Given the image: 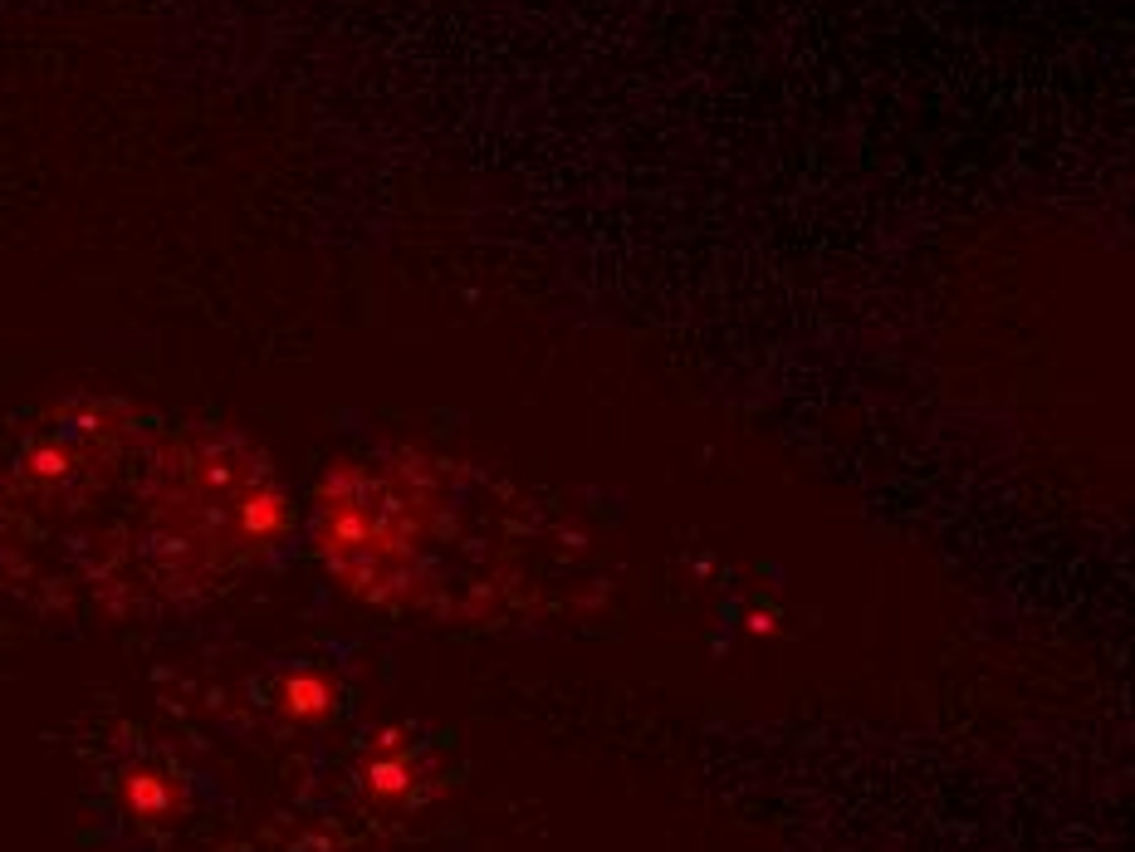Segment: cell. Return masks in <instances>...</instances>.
<instances>
[{
    "mask_svg": "<svg viewBox=\"0 0 1135 852\" xmlns=\"http://www.w3.org/2000/svg\"><path fill=\"white\" fill-rule=\"evenodd\" d=\"M289 710H294V715H323V710H328V686L314 681V676H299V681L289 686Z\"/></svg>",
    "mask_w": 1135,
    "mask_h": 852,
    "instance_id": "7a4b0ae2",
    "label": "cell"
},
{
    "mask_svg": "<svg viewBox=\"0 0 1135 852\" xmlns=\"http://www.w3.org/2000/svg\"><path fill=\"white\" fill-rule=\"evenodd\" d=\"M289 534L270 456L235 426L69 397L0 461V559L98 603L230 588Z\"/></svg>",
    "mask_w": 1135,
    "mask_h": 852,
    "instance_id": "6da1fadb",
    "label": "cell"
}]
</instances>
